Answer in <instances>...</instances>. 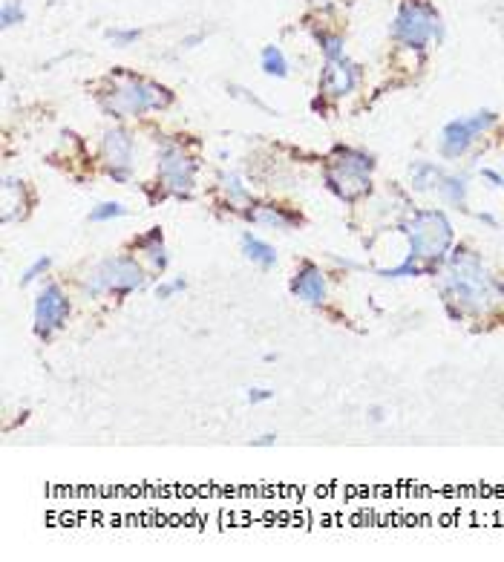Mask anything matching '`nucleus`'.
<instances>
[{
  "label": "nucleus",
  "mask_w": 504,
  "mask_h": 562,
  "mask_svg": "<svg viewBox=\"0 0 504 562\" xmlns=\"http://www.w3.org/2000/svg\"><path fill=\"white\" fill-rule=\"evenodd\" d=\"M69 317V297L58 283H47L35 297L32 329L41 340H49L55 332H61Z\"/></svg>",
  "instance_id": "9"
},
{
  "label": "nucleus",
  "mask_w": 504,
  "mask_h": 562,
  "mask_svg": "<svg viewBox=\"0 0 504 562\" xmlns=\"http://www.w3.org/2000/svg\"><path fill=\"white\" fill-rule=\"evenodd\" d=\"M242 217L254 220L260 225H268V228H277V231H292L303 222L300 214H294V210H288L283 205H257L251 210H242Z\"/></svg>",
  "instance_id": "14"
},
{
  "label": "nucleus",
  "mask_w": 504,
  "mask_h": 562,
  "mask_svg": "<svg viewBox=\"0 0 504 562\" xmlns=\"http://www.w3.org/2000/svg\"><path fill=\"white\" fill-rule=\"evenodd\" d=\"M378 274L386 277V280H401V277H426V274H435V271H430V268L421 265V263L403 260V263L395 265V268H378Z\"/></svg>",
  "instance_id": "20"
},
{
  "label": "nucleus",
  "mask_w": 504,
  "mask_h": 562,
  "mask_svg": "<svg viewBox=\"0 0 504 562\" xmlns=\"http://www.w3.org/2000/svg\"><path fill=\"white\" fill-rule=\"evenodd\" d=\"M498 295H501V300H504V283H498Z\"/></svg>",
  "instance_id": "35"
},
{
  "label": "nucleus",
  "mask_w": 504,
  "mask_h": 562,
  "mask_svg": "<svg viewBox=\"0 0 504 562\" xmlns=\"http://www.w3.org/2000/svg\"><path fill=\"white\" fill-rule=\"evenodd\" d=\"M187 288V280L185 277H176V280H167V283H159L156 286V300H170L173 295H179Z\"/></svg>",
  "instance_id": "27"
},
{
  "label": "nucleus",
  "mask_w": 504,
  "mask_h": 562,
  "mask_svg": "<svg viewBox=\"0 0 504 562\" xmlns=\"http://www.w3.org/2000/svg\"><path fill=\"white\" fill-rule=\"evenodd\" d=\"M406 242H410V251H406V260L421 263L430 271H435L444 260H447L450 248H453V222L447 220V214L438 208H423V210H412V217L398 225Z\"/></svg>",
  "instance_id": "3"
},
{
  "label": "nucleus",
  "mask_w": 504,
  "mask_h": 562,
  "mask_svg": "<svg viewBox=\"0 0 504 562\" xmlns=\"http://www.w3.org/2000/svg\"><path fill=\"white\" fill-rule=\"evenodd\" d=\"M130 210L121 205V202H99L92 210H90V222H110V220H119V217H127Z\"/></svg>",
  "instance_id": "21"
},
{
  "label": "nucleus",
  "mask_w": 504,
  "mask_h": 562,
  "mask_svg": "<svg viewBox=\"0 0 504 562\" xmlns=\"http://www.w3.org/2000/svg\"><path fill=\"white\" fill-rule=\"evenodd\" d=\"M369 418H372V421H383V418H386V410H383V406H369Z\"/></svg>",
  "instance_id": "33"
},
{
  "label": "nucleus",
  "mask_w": 504,
  "mask_h": 562,
  "mask_svg": "<svg viewBox=\"0 0 504 562\" xmlns=\"http://www.w3.org/2000/svg\"><path fill=\"white\" fill-rule=\"evenodd\" d=\"M32 205V197H29V188L26 182L21 179H3V214L0 220L3 222H12V220H24L26 210Z\"/></svg>",
  "instance_id": "13"
},
{
  "label": "nucleus",
  "mask_w": 504,
  "mask_h": 562,
  "mask_svg": "<svg viewBox=\"0 0 504 562\" xmlns=\"http://www.w3.org/2000/svg\"><path fill=\"white\" fill-rule=\"evenodd\" d=\"M147 283L144 268L135 263L133 257H107L101 263H95L87 277H84V292L90 297H101V295H115V297H124L135 288H142Z\"/></svg>",
  "instance_id": "5"
},
{
  "label": "nucleus",
  "mask_w": 504,
  "mask_h": 562,
  "mask_svg": "<svg viewBox=\"0 0 504 562\" xmlns=\"http://www.w3.org/2000/svg\"><path fill=\"white\" fill-rule=\"evenodd\" d=\"M99 104L112 119H139L144 113L167 110L173 104V92L159 81L115 69L107 78V87L99 92Z\"/></svg>",
  "instance_id": "2"
},
{
  "label": "nucleus",
  "mask_w": 504,
  "mask_h": 562,
  "mask_svg": "<svg viewBox=\"0 0 504 562\" xmlns=\"http://www.w3.org/2000/svg\"><path fill=\"white\" fill-rule=\"evenodd\" d=\"M24 17H26V12H24L21 0H6L3 9H0V24H3V29H12L17 24H24Z\"/></svg>",
  "instance_id": "24"
},
{
  "label": "nucleus",
  "mask_w": 504,
  "mask_h": 562,
  "mask_svg": "<svg viewBox=\"0 0 504 562\" xmlns=\"http://www.w3.org/2000/svg\"><path fill=\"white\" fill-rule=\"evenodd\" d=\"M52 268V257L49 254H44V257H37L26 271H24V277H21V286H29V283H35V280H41L47 271Z\"/></svg>",
  "instance_id": "25"
},
{
  "label": "nucleus",
  "mask_w": 504,
  "mask_h": 562,
  "mask_svg": "<svg viewBox=\"0 0 504 562\" xmlns=\"http://www.w3.org/2000/svg\"><path fill=\"white\" fill-rule=\"evenodd\" d=\"M159 179L162 188L173 197H190L193 188H196V173H199V162L185 153L179 144H162L159 147Z\"/></svg>",
  "instance_id": "7"
},
{
  "label": "nucleus",
  "mask_w": 504,
  "mask_h": 562,
  "mask_svg": "<svg viewBox=\"0 0 504 562\" xmlns=\"http://www.w3.org/2000/svg\"><path fill=\"white\" fill-rule=\"evenodd\" d=\"M271 444H277L274 433H262L260 438H251V447H271Z\"/></svg>",
  "instance_id": "31"
},
{
  "label": "nucleus",
  "mask_w": 504,
  "mask_h": 562,
  "mask_svg": "<svg viewBox=\"0 0 504 562\" xmlns=\"http://www.w3.org/2000/svg\"><path fill=\"white\" fill-rule=\"evenodd\" d=\"M478 220H481V222H487V225H496V220H493L490 214H478Z\"/></svg>",
  "instance_id": "34"
},
{
  "label": "nucleus",
  "mask_w": 504,
  "mask_h": 562,
  "mask_svg": "<svg viewBox=\"0 0 504 562\" xmlns=\"http://www.w3.org/2000/svg\"><path fill=\"white\" fill-rule=\"evenodd\" d=\"M107 38L115 47H130V44H135L142 38V29H110Z\"/></svg>",
  "instance_id": "28"
},
{
  "label": "nucleus",
  "mask_w": 504,
  "mask_h": 562,
  "mask_svg": "<svg viewBox=\"0 0 504 562\" xmlns=\"http://www.w3.org/2000/svg\"><path fill=\"white\" fill-rule=\"evenodd\" d=\"M222 188H225L230 202H251V190L245 188V182L237 176V173H225V176H222Z\"/></svg>",
  "instance_id": "22"
},
{
  "label": "nucleus",
  "mask_w": 504,
  "mask_h": 562,
  "mask_svg": "<svg viewBox=\"0 0 504 562\" xmlns=\"http://www.w3.org/2000/svg\"><path fill=\"white\" fill-rule=\"evenodd\" d=\"M101 159L112 182H130L133 176V159H135V142L133 133L124 127H110L101 139Z\"/></svg>",
  "instance_id": "10"
},
{
  "label": "nucleus",
  "mask_w": 504,
  "mask_h": 562,
  "mask_svg": "<svg viewBox=\"0 0 504 562\" xmlns=\"http://www.w3.org/2000/svg\"><path fill=\"white\" fill-rule=\"evenodd\" d=\"M360 81V67L352 64L348 58H340V61H326L323 72H320V92L328 95V99H340V95H348Z\"/></svg>",
  "instance_id": "11"
},
{
  "label": "nucleus",
  "mask_w": 504,
  "mask_h": 562,
  "mask_svg": "<svg viewBox=\"0 0 504 562\" xmlns=\"http://www.w3.org/2000/svg\"><path fill=\"white\" fill-rule=\"evenodd\" d=\"M438 193H441V199L447 205L461 208V210L467 208V179L464 176H444Z\"/></svg>",
  "instance_id": "18"
},
{
  "label": "nucleus",
  "mask_w": 504,
  "mask_h": 562,
  "mask_svg": "<svg viewBox=\"0 0 504 562\" xmlns=\"http://www.w3.org/2000/svg\"><path fill=\"white\" fill-rule=\"evenodd\" d=\"M478 176H481L484 182H490L493 188L504 190V176H501V173H498V170H493V167H481V170H478Z\"/></svg>",
  "instance_id": "30"
},
{
  "label": "nucleus",
  "mask_w": 504,
  "mask_h": 562,
  "mask_svg": "<svg viewBox=\"0 0 504 562\" xmlns=\"http://www.w3.org/2000/svg\"><path fill=\"white\" fill-rule=\"evenodd\" d=\"M260 67H262V72H265V75H271V78H285V75H288V61H285L283 49H280V47H274V44L262 47Z\"/></svg>",
  "instance_id": "19"
},
{
  "label": "nucleus",
  "mask_w": 504,
  "mask_h": 562,
  "mask_svg": "<svg viewBox=\"0 0 504 562\" xmlns=\"http://www.w3.org/2000/svg\"><path fill=\"white\" fill-rule=\"evenodd\" d=\"M444 173L438 165H432V162H412L410 165V185H412V190H438L441 188V182H444Z\"/></svg>",
  "instance_id": "17"
},
{
  "label": "nucleus",
  "mask_w": 504,
  "mask_h": 562,
  "mask_svg": "<svg viewBox=\"0 0 504 562\" xmlns=\"http://www.w3.org/2000/svg\"><path fill=\"white\" fill-rule=\"evenodd\" d=\"M242 254H245L251 263H254V265H260L262 271H268V268L277 265V251H274V245L262 242L260 237L251 234V231H245V234H242Z\"/></svg>",
  "instance_id": "16"
},
{
  "label": "nucleus",
  "mask_w": 504,
  "mask_h": 562,
  "mask_svg": "<svg viewBox=\"0 0 504 562\" xmlns=\"http://www.w3.org/2000/svg\"><path fill=\"white\" fill-rule=\"evenodd\" d=\"M202 41H205V35H190V38H185V41H182V49H193V47L202 44Z\"/></svg>",
  "instance_id": "32"
},
{
  "label": "nucleus",
  "mask_w": 504,
  "mask_h": 562,
  "mask_svg": "<svg viewBox=\"0 0 504 562\" xmlns=\"http://www.w3.org/2000/svg\"><path fill=\"white\" fill-rule=\"evenodd\" d=\"M496 122H498V113H493V110H478V113L467 115V119L447 122L441 130V156L444 159H461L464 153L476 144L478 135L487 133Z\"/></svg>",
  "instance_id": "8"
},
{
  "label": "nucleus",
  "mask_w": 504,
  "mask_h": 562,
  "mask_svg": "<svg viewBox=\"0 0 504 562\" xmlns=\"http://www.w3.org/2000/svg\"><path fill=\"white\" fill-rule=\"evenodd\" d=\"M444 263H447V271L441 274V297L447 315L453 320H461L464 315H481L493 300V280L481 257L473 248L458 245Z\"/></svg>",
  "instance_id": "1"
},
{
  "label": "nucleus",
  "mask_w": 504,
  "mask_h": 562,
  "mask_svg": "<svg viewBox=\"0 0 504 562\" xmlns=\"http://www.w3.org/2000/svg\"><path fill=\"white\" fill-rule=\"evenodd\" d=\"M392 38L406 49H423L432 38L441 41L444 26H441L438 9L432 3H426V0H401L398 15L392 21Z\"/></svg>",
  "instance_id": "6"
},
{
  "label": "nucleus",
  "mask_w": 504,
  "mask_h": 562,
  "mask_svg": "<svg viewBox=\"0 0 504 562\" xmlns=\"http://www.w3.org/2000/svg\"><path fill=\"white\" fill-rule=\"evenodd\" d=\"M372 170H375V156L355 147L337 144L326 159L323 167V182L343 202H358L369 197L372 190Z\"/></svg>",
  "instance_id": "4"
},
{
  "label": "nucleus",
  "mask_w": 504,
  "mask_h": 562,
  "mask_svg": "<svg viewBox=\"0 0 504 562\" xmlns=\"http://www.w3.org/2000/svg\"><path fill=\"white\" fill-rule=\"evenodd\" d=\"M245 398H248L251 406H254V404H265V401H271V398H274V392H271L268 386H251Z\"/></svg>",
  "instance_id": "29"
},
{
  "label": "nucleus",
  "mask_w": 504,
  "mask_h": 562,
  "mask_svg": "<svg viewBox=\"0 0 504 562\" xmlns=\"http://www.w3.org/2000/svg\"><path fill=\"white\" fill-rule=\"evenodd\" d=\"M292 295L297 300H303L305 306L320 308L326 303V274L320 271L317 263L305 260L292 277Z\"/></svg>",
  "instance_id": "12"
},
{
  "label": "nucleus",
  "mask_w": 504,
  "mask_h": 562,
  "mask_svg": "<svg viewBox=\"0 0 504 562\" xmlns=\"http://www.w3.org/2000/svg\"><path fill=\"white\" fill-rule=\"evenodd\" d=\"M133 248H135V251H142V254L150 260V268L156 271V274H162V271L170 265V254H167V245H165L162 228H150L147 234L135 237V240H133Z\"/></svg>",
  "instance_id": "15"
},
{
  "label": "nucleus",
  "mask_w": 504,
  "mask_h": 562,
  "mask_svg": "<svg viewBox=\"0 0 504 562\" xmlns=\"http://www.w3.org/2000/svg\"><path fill=\"white\" fill-rule=\"evenodd\" d=\"M317 44H320V49H323V55H326V61H340V58H346V52H343V38H340V35H326V32H320V35H317Z\"/></svg>",
  "instance_id": "23"
},
{
  "label": "nucleus",
  "mask_w": 504,
  "mask_h": 562,
  "mask_svg": "<svg viewBox=\"0 0 504 562\" xmlns=\"http://www.w3.org/2000/svg\"><path fill=\"white\" fill-rule=\"evenodd\" d=\"M228 92L234 95V99H242V101H248V104H254L257 110H262V113H271V115H277V110H271L265 101H260L257 95H251L245 87H240V84H228Z\"/></svg>",
  "instance_id": "26"
}]
</instances>
